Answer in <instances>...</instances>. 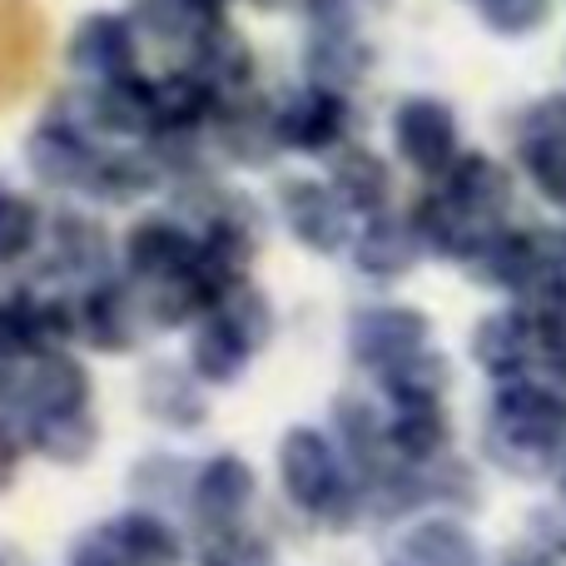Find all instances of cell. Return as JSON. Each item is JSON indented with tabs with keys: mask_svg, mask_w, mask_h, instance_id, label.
I'll return each instance as SVG.
<instances>
[{
	"mask_svg": "<svg viewBox=\"0 0 566 566\" xmlns=\"http://www.w3.org/2000/svg\"><path fill=\"white\" fill-rule=\"evenodd\" d=\"M392 139H398V155L422 175H448L458 165V119L442 99H402L392 115Z\"/></svg>",
	"mask_w": 566,
	"mask_h": 566,
	"instance_id": "cell-1",
	"label": "cell"
},
{
	"mask_svg": "<svg viewBox=\"0 0 566 566\" xmlns=\"http://www.w3.org/2000/svg\"><path fill=\"white\" fill-rule=\"evenodd\" d=\"M45 40L50 30L35 0H0V109H10L35 85Z\"/></svg>",
	"mask_w": 566,
	"mask_h": 566,
	"instance_id": "cell-2",
	"label": "cell"
},
{
	"mask_svg": "<svg viewBox=\"0 0 566 566\" xmlns=\"http://www.w3.org/2000/svg\"><path fill=\"white\" fill-rule=\"evenodd\" d=\"M279 472H283V488H289V497L298 502L303 512H333L343 502L338 458H333L328 438H318V432L293 428L289 438H283Z\"/></svg>",
	"mask_w": 566,
	"mask_h": 566,
	"instance_id": "cell-3",
	"label": "cell"
},
{
	"mask_svg": "<svg viewBox=\"0 0 566 566\" xmlns=\"http://www.w3.org/2000/svg\"><path fill=\"white\" fill-rule=\"evenodd\" d=\"M90 398V378L80 363L60 358V353H35L30 363L15 368V382H10V408H20L25 418H40V412H70L85 408Z\"/></svg>",
	"mask_w": 566,
	"mask_h": 566,
	"instance_id": "cell-4",
	"label": "cell"
},
{
	"mask_svg": "<svg viewBox=\"0 0 566 566\" xmlns=\"http://www.w3.org/2000/svg\"><path fill=\"white\" fill-rule=\"evenodd\" d=\"M25 159L45 185H65V189H95L105 159L90 149V139L80 135L75 119H45V125L30 135Z\"/></svg>",
	"mask_w": 566,
	"mask_h": 566,
	"instance_id": "cell-5",
	"label": "cell"
},
{
	"mask_svg": "<svg viewBox=\"0 0 566 566\" xmlns=\"http://www.w3.org/2000/svg\"><path fill=\"white\" fill-rule=\"evenodd\" d=\"M274 119H279V145L318 155V149L338 145L343 129H348V99L328 85H308V90H293L274 109Z\"/></svg>",
	"mask_w": 566,
	"mask_h": 566,
	"instance_id": "cell-6",
	"label": "cell"
},
{
	"mask_svg": "<svg viewBox=\"0 0 566 566\" xmlns=\"http://www.w3.org/2000/svg\"><path fill=\"white\" fill-rule=\"evenodd\" d=\"M422 343H428V323L412 308H368L353 318V353L382 373L422 353Z\"/></svg>",
	"mask_w": 566,
	"mask_h": 566,
	"instance_id": "cell-7",
	"label": "cell"
},
{
	"mask_svg": "<svg viewBox=\"0 0 566 566\" xmlns=\"http://www.w3.org/2000/svg\"><path fill=\"white\" fill-rule=\"evenodd\" d=\"M283 214H289L293 234L308 249H323V254L343 249V239H348V205L333 185H313V179L283 185Z\"/></svg>",
	"mask_w": 566,
	"mask_h": 566,
	"instance_id": "cell-8",
	"label": "cell"
},
{
	"mask_svg": "<svg viewBox=\"0 0 566 566\" xmlns=\"http://www.w3.org/2000/svg\"><path fill=\"white\" fill-rule=\"evenodd\" d=\"M70 60H75V70L95 75L99 85L119 75H135V20L125 15L80 20L75 40H70Z\"/></svg>",
	"mask_w": 566,
	"mask_h": 566,
	"instance_id": "cell-9",
	"label": "cell"
},
{
	"mask_svg": "<svg viewBox=\"0 0 566 566\" xmlns=\"http://www.w3.org/2000/svg\"><path fill=\"white\" fill-rule=\"evenodd\" d=\"M195 264H199V244L179 224H169V219H149V224H139L129 234V269H135V279L145 289L185 279Z\"/></svg>",
	"mask_w": 566,
	"mask_h": 566,
	"instance_id": "cell-10",
	"label": "cell"
},
{
	"mask_svg": "<svg viewBox=\"0 0 566 566\" xmlns=\"http://www.w3.org/2000/svg\"><path fill=\"white\" fill-rule=\"evenodd\" d=\"M189 70H195L199 80H205L209 90H214L219 99H234L239 90L249 85V75H254V60H249V45L234 35V30L219 20V25H209L205 35L189 45Z\"/></svg>",
	"mask_w": 566,
	"mask_h": 566,
	"instance_id": "cell-11",
	"label": "cell"
},
{
	"mask_svg": "<svg viewBox=\"0 0 566 566\" xmlns=\"http://www.w3.org/2000/svg\"><path fill=\"white\" fill-rule=\"evenodd\" d=\"M85 115L115 135H155V85H145L139 75L105 80L85 99Z\"/></svg>",
	"mask_w": 566,
	"mask_h": 566,
	"instance_id": "cell-12",
	"label": "cell"
},
{
	"mask_svg": "<svg viewBox=\"0 0 566 566\" xmlns=\"http://www.w3.org/2000/svg\"><path fill=\"white\" fill-rule=\"evenodd\" d=\"M254 497V472L239 458H214L205 472L195 478V512L209 522V527H234L239 512Z\"/></svg>",
	"mask_w": 566,
	"mask_h": 566,
	"instance_id": "cell-13",
	"label": "cell"
},
{
	"mask_svg": "<svg viewBox=\"0 0 566 566\" xmlns=\"http://www.w3.org/2000/svg\"><path fill=\"white\" fill-rule=\"evenodd\" d=\"M442 189H448L458 205H468L472 214L497 219V209L512 199V179L502 165H492L488 155H458V165L442 175Z\"/></svg>",
	"mask_w": 566,
	"mask_h": 566,
	"instance_id": "cell-14",
	"label": "cell"
},
{
	"mask_svg": "<svg viewBox=\"0 0 566 566\" xmlns=\"http://www.w3.org/2000/svg\"><path fill=\"white\" fill-rule=\"evenodd\" d=\"M109 537H115L119 557L129 566H179V537L149 512H129V517L109 522Z\"/></svg>",
	"mask_w": 566,
	"mask_h": 566,
	"instance_id": "cell-15",
	"label": "cell"
},
{
	"mask_svg": "<svg viewBox=\"0 0 566 566\" xmlns=\"http://www.w3.org/2000/svg\"><path fill=\"white\" fill-rule=\"evenodd\" d=\"M388 442L402 458H432L448 442V418L438 398H398V412L388 422Z\"/></svg>",
	"mask_w": 566,
	"mask_h": 566,
	"instance_id": "cell-16",
	"label": "cell"
},
{
	"mask_svg": "<svg viewBox=\"0 0 566 566\" xmlns=\"http://www.w3.org/2000/svg\"><path fill=\"white\" fill-rule=\"evenodd\" d=\"M418 244H422V239L412 234L408 224L373 219V224L358 234V249H353V259H358V269H368V274L392 279V274H402V269L418 259Z\"/></svg>",
	"mask_w": 566,
	"mask_h": 566,
	"instance_id": "cell-17",
	"label": "cell"
},
{
	"mask_svg": "<svg viewBox=\"0 0 566 566\" xmlns=\"http://www.w3.org/2000/svg\"><path fill=\"white\" fill-rule=\"evenodd\" d=\"M30 442L55 462H85L90 448H95V422H90L85 408L40 412V418H30Z\"/></svg>",
	"mask_w": 566,
	"mask_h": 566,
	"instance_id": "cell-18",
	"label": "cell"
},
{
	"mask_svg": "<svg viewBox=\"0 0 566 566\" xmlns=\"http://www.w3.org/2000/svg\"><path fill=\"white\" fill-rule=\"evenodd\" d=\"M402 552H408L412 566H482L478 542L458 522H422V527L408 532V547Z\"/></svg>",
	"mask_w": 566,
	"mask_h": 566,
	"instance_id": "cell-19",
	"label": "cell"
},
{
	"mask_svg": "<svg viewBox=\"0 0 566 566\" xmlns=\"http://www.w3.org/2000/svg\"><path fill=\"white\" fill-rule=\"evenodd\" d=\"M333 189H338V199L348 209L378 214V209L388 205V169H382V159L368 155V149H348V155L338 159V169H333Z\"/></svg>",
	"mask_w": 566,
	"mask_h": 566,
	"instance_id": "cell-20",
	"label": "cell"
},
{
	"mask_svg": "<svg viewBox=\"0 0 566 566\" xmlns=\"http://www.w3.org/2000/svg\"><path fill=\"white\" fill-rule=\"evenodd\" d=\"M249 353H254V343H249L234 323L214 318L209 328H199V338H195V373L205 382H234Z\"/></svg>",
	"mask_w": 566,
	"mask_h": 566,
	"instance_id": "cell-21",
	"label": "cell"
},
{
	"mask_svg": "<svg viewBox=\"0 0 566 566\" xmlns=\"http://www.w3.org/2000/svg\"><path fill=\"white\" fill-rule=\"evenodd\" d=\"M80 328H85V338L95 343V348H129V303L119 289H95L85 298V308H80Z\"/></svg>",
	"mask_w": 566,
	"mask_h": 566,
	"instance_id": "cell-22",
	"label": "cell"
},
{
	"mask_svg": "<svg viewBox=\"0 0 566 566\" xmlns=\"http://www.w3.org/2000/svg\"><path fill=\"white\" fill-rule=\"evenodd\" d=\"M308 65L318 75V85L338 90V85H353L368 70V50L358 45V35H313Z\"/></svg>",
	"mask_w": 566,
	"mask_h": 566,
	"instance_id": "cell-23",
	"label": "cell"
},
{
	"mask_svg": "<svg viewBox=\"0 0 566 566\" xmlns=\"http://www.w3.org/2000/svg\"><path fill=\"white\" fill-rule=\"evenodd\" d=\"M527 343H532V328L517 318V313H497L478 328V358L488 363L492 373H517L522 358H527Z\"/></svg>",
	"mask_w": 566,
	"mask_h": 566,
	"instance_id": "cell-24",
	"label": "cell"
},
{
	"mask_svg": "<svg viewBox=\"0 0 566 566\" xmlns=\"http://www.w3.org/2000/svg\"><path fill=\"white\" fill-rule=\"evenodd\" d=\"M35 234H40L35 205L20 195H0V264H15L20 254H30Z\"/></svg>",
	"mask_w": 566,
	"mask_h": 566,
	"instance_id": "cell-25",
	"label": "cell"
},
{
	"mask_svg": "<svg viewBox=\"0 0 566 566\" xmlns=\"http://www.w3.org/2000/svg\"><path fill=\"white\" fill-rule=\"evenodd\" d=\"M388 388H392V398H438L448 388V368H442V358L412 353L408 363L388 368Z\"/></svg>",
	"mask_w": 566,
	"mask_h": 566,
	"instance_id": "cell-26",
	"label": "cell"
},
{
	"mask_svg": "<svg viewBox=\"0 0 566 566\" xmlns=\"http://www.w3.org/2000/svg\"><path fill=\"white\" fill-rule=\"evenodd\" d=\"M478 6L497 35H527L552 15V0H478Z\"/></svg>",
	"mask_w": 566,
	"mask_h": 566,
	"instance_id": "cell-27",
	"label": "cell"
},
{
	"mask_svg": "<svg viewBox=\"0 0 566 566\" xmlns=\"http://www.w3.org/2000/svg\"><path fill=\"white\" fill-rule=\"evenodd\" d=\"M522 165L552 205H566V145H522Z\"/></svg>",
	"mask_w": 566,
	"mask_h": 566,
	"instance_id": "cell-28",
	"label": "cell"
},
{
	"mask_svg": "<svg viewBox=\"0 0 566 566\" xmlns=\"http://www.w3.org/2000/svg\"><path fill=\"white\" fill-rule=\"evenodd\" d=\"M205 566H269V547L239 527H224L205 547Z\"/></svg>",
	"mask_w": 566,
	"mask_h": 566,
	"instance_id": "cell-29",
	"label": "cell"
},
{
	"mask_svg": "<svg viewBox=\"0 0 566 566\" xmlns=\"http://www.w3.org/2000/svg\"><path fill=\"white\" fill-rule=\"evenodd\" d=\"M313 35H353V0H303Z\"/></svg>",
	"mask_w": 566,
	"mask_h": 566,
	"instance_id": "cell-30",
	"label": "cell"
},
{
	"mask_svg": "<svg viewBox=\"0 0 566 566\" xmlns=\"http://www.w3.org/2000/svg\"><path fill=\"white\" fill-rule=\"evenodd\" d=\"M70 566H129V562L119 557V547H115V537H109V532H95V537L75 542Z\"/></svg>",
	"mask_w": 566,
	"mask_h": 566,
	"instance_id": "cell-31",
	"label": "cell"
},
{
	"mask_svg": "<svg viewBox=\"0 0 566 566\" xmlns=\"http://www.w3.org/2000/svg\"><path fill=\"white\" fill-rule=\"evenodd\" d=\"M15 462H20L15 438H10V432L0 428V492H6V488H10V478H15Z\"/></svg>",
	"mask_w": 566,
	"mask_h": 566,
	"instance_id": "cell-32",
	"label": "cell"
},
{
	"mask_svg": "<svg viewBox=\"0 0 566 566\" xmlns=\"http://www.w3.org/2000/svg\"><path fill=\"white\" fill-rule=\"evenodd\" d=\"M254 6H283V0H254Z\"/></svg>",
	"mask_w": 566,
	"mask_h": 566,
	"instance_id": "cell-33",
	"label": "cell"
},
{
	"mask_svg": "<svg viewBox=\"0 0 566 566\" xmlns=\"http://www.w3.org/2000/svg\"><path fill=\"white\" fill-rule=\"evenodd\" d=\"M562 492H566V462H562Z\"/></svg>",
	"mask_w": 566,
	"mask_h": 566,
	"instance_id": "cell-34",
	"label": "cell"
},
{
	"mask_svg": "<svg viewBox=\"0 0 566 566\" xmlns=\"http://www.w3.org/2000/svg\"><path fill=\"white\" fill-rule=\"evenodd\" d=\"M214 6H224V0H214Z\"/></svg>",
	"mask_w": 566,
	"mask_h": 566,
	"instance_id": "cell-35",
	"label": "cell"
}]
</instances>
